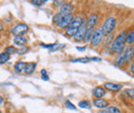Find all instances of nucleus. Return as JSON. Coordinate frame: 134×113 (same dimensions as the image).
I'll return each instance as SVG.
<instances>
[{"instance_id": "obj_37", "label": "nucleus", "mask_w": 134, "mask_h": 113, "mask_svg": "<svg viewBox=\"0 0 134 113\" xmlns=\"http://www.w3.org/2000/svg\"><path fill=\"white\" fill-rule=\"evenodd\" d=\"M2 103H3V99H2V98L0 97V105H1Z\"/></svg>"}, {"instance_id": "obj_8", "label": "nucleus", "mask_w": 134, "mask_h": 113, "mask_svg": "<svg viewBox=\"0 0 134 113\" xmlns=\"http://www.w3.org/2000/svg\"><path fill=\"white\" fill-rule=\"evenodd\" d=\"M74 10V6L71 4V3H68V2H65L61 8H60V14H62L63 16H66V15H71L72 11Z\"/></svg>"}, {"instance_id": "obj_28", "label": "nucleus", "mask_w": 134, "mask_h": 113, "mask_svg": "<svg viewBox=\"0 0 134 113\" xmlns=\"http://www.w3.org/2000/svg\"><path fill=\"white\" fill-rule=\"evenodd\" d=\"M65 106H66L68 109H71V110H75V109H76V107H75L70 101H66V102H65Z\"/></svg>"}, {"instance_id": "obj_22", "label": "nucleus", "mask_w": 134, "mask_h": 113, "mask_svg": "<svg viewBox=\"0 0 134 113\" xmlns=\"http://www.w3.org/2000/svg\"><path fill=\"white\" fill-rule=\"evenodd\" d=\"M62 16H63V15H62V14H60V13L56 14L55 16H53V24L57 25V24H58V23L60 22V20L62 19Z\"/></svg>"}, {"instance_id": "obj_24", "label": "nucleus", "mask_w": 134, "mask_h": 113, "mask_svg": "<svg viewBox=\"0 0 134 113\" xmlns=\"http://www.w3.org/2000/svg\"><path fill=\"white\" fill-rule=\"evenodd\" d=\"M28 50H29V49L27 46H23V47H20L17 49V53L18 55H25L28 52Z\"/></svg>"}, {"instance_id": "obj_29", "label": "nucleus", "mask_w": 134, "mask_h": 113, "mask_svg": "<svg viewBox=\"0 0 134 113\" xmlns=\"http://www.w3.org/2000/svg\"><path fill=\"white\" fill-rule=\"evenodd\" d=\"M126 94L128 95L129 98H131L132 100H134V88H128L126 91Z\"/></svg>"}, {"instance_id": "obj_25", "label": "nucleus", "mask_w": 134, "mask_h": 113, "mask_svg": "<svg viewBox=\"0 0 134 113\" xmlns=\"http://www.w3.org/2000/svg\"><path fill=\"white\" fill-rule=\"evenodd\" d=\"M46 2H47L46 0H33V1H31V3L34 4V5H36V6H41V5H43Z\"/></svg>"}, {"instance_id": "obj_16", "label": "nucleus", "mask_w": 134, "mask_h": 113, "mask_svg": "<svg viewBox=\"0 0 134 113\" xmlns=\"http://www.w3.org/2000/svg\"><path fill=\"white\" fill-rule=\"evenodd\" d=\"M95 32V27H87V33H86V37H85V41L86 42H90L93 35Z\"/></svg>"}, {"instance_id": "obj_32", "label": "nucleus", "mask_w": 134, "mask_h": 113, "mask_svg": "<svg viewBox=\"0 0 134 113\" xmlns=\"http://www.w3.org/2000/svg\"><path fill=\"white\" fill-rule=\"evenodd\" d=\"M53 3H54L56 6H62V5L64 4L63 1H53Z\"/></svg>"}, {"instance_id": "obj_21", "label": "nucleus", "mask_w": 134, "mask_h": 113, "mask_svg": "<svg viewBox=\"0 0 134 113\" xmlns=\"http://www.w3.org/2000/svg\"><path fill=\"white\" fill-rule=\"evenodd\" d=\"M106 112L107 113H121V110L116 107V106H108L106 108Z\"/></svg>"}, {"instance_id": "obj_20", "label": "nucleus", "mask_w": 134, "mask_h": 113, "mask_svg": "<svg viewBox=\"0 0 134 113\" xmlns=\"http://www.w3.org/2000/svg\"><path fill=\"white\" fill-rule=\"evenodd\" d=\"M79 107L83 108V109H90L91 108V104L88 101H81L79 103Z\"/></svg>"}, {"instance_id": "obj_31", "label": "nucleus", "mask_w": 134, "mask_h": 113, "mask_svg": "<svg viewBox=\"0 0 134 113\" xmlns=\"http://www.w3.org/2000/svg\"><path fill=\"white\" fill-rule=\"evenodd\" d=\"M65 45L64 44H57V43H55V45H54V47L51 49V51H55V50H57V49H62V47H64Z\"/></svg>"}, {"instance_id": "obj_2", "label": "nucleus", "mask_w": 134, "mask_h": 113, "mask_svg": "<svg viewBox=\"0 0 134 113\" xmlns=\"http://www.w3.org/2000/svg\"><path fill=\"white\" fill-rule=\"evenodd\" d=\"M133 58V53H132V47L128 46L126 49H124L121 53H119V56L116 59V65L117 66H123L124 64H127L128 62H130Z\"/></svg>"}, {"instance_id": "obj_5", "label": "nucleus", "mask_w": 134, "mask_h": 113, "mask_svg": "<svg viewBox=\"0 0 134 113\" xmlns=\"http://www.w3.org/2000/svg\"><path fill=\"white\" fill-rule=\"evenodd\" d=\"M74 17H75V16H73L72 14H71V15L63 16H62V19L60 20V22L56 25L57 28H58V29H67V28L70 26V24L72 23V21H73Z\"/></svg>"}, {"instance_id": "obj_1", "label": "nucleus", "mask_w": 134, "mask_h": 113, "mask_svg": "<svg viewBox=\"0 0 134 113\" xmlns=\"http://www.w3.org/2000/svg\"><path fill=\"white\" fill-rule=\"evenodd\" d=\"M126 36L127 33L121 32L117 37L113 40V42L110 43V51L115 52V53H121L126 46Z\"/></svg>"}, {"instance_id": "obj_10", "label": "nucleus", "mask_w": 134, "mask_h": 113, "mask_svg": "<svg viewBox=\"0 0 134 113\" xmlns=\"http://www.w3.org/2000/svg\"><path fill=\"white\" fill-rule=\"evenodd\" d=\"M92 94L96 99H102L106 95V91H105V88L103 86H96L95 88H93Z\"/></svg>"}, {"instance_id": "obj_19", "label": "nucleus", "mask_w": 134, "mask_h": 113, "mask_svg": "<svg viewBox=\"0 0 134 113\" xmlns=\"http://www.w3.org/2000/svg\"><path fill=\"white\" fill-rule=\"evenodd\" d=\"M126 43H128V44L134 43V31H130L129 33H127V36H126Z\"/></svg>"}, {"instance_id": "obj_39", "label": "nucleus", "mask_w": 134, "mask_h": 113, "mask_svg": "<svg viewBox=\"0 0 134 113\" xmlns=\"http://www.w3.org/2000/svg\"><path fill=\"white\" fill-rule=\"evenodd\" d=\"M0 113H1V112H0Z\"/></svg>"}, {"instance_id": "obj_23", "label": "nucleus", "mask_w": 134, "mask_h": 113, "mask_svg": "<svg viewBox=\"0 0 134 113\" xmlns=\"http://www.w3.org/2000/svg\"><path fill=\"white\" fill-rule=\"evenodd\" d=\"M113 34H109V35H105V37H104V45L105 46H107L108 45V41H109V43L110 42H113Z\"/></svg>"}, {"instance_id": "obj_6", "label": "nucleus", "mask_w": 134, "mask_h": 113, "mask_svg": "<svg viewBox=\"0 0 134 113\" xmlns=\"http://www.w3.org/2000/svg\"><path fill=\"white\" fill-rule=\"evenodd\" d=\"M29 30V27L26 25V24H18L16 25L13 29H12V33L15 35V36H24V34L28 32Z\"/></svg>"}, {"instance_id": "obj_9", "label": "nucleus", "mask_w": 134, "mask_h": 113, "mask_svg": "<svg viewBox=\"0 0 134 113\" xmlns=\"http://www.w3.org/2000/svg\"><path fill=\"white\" fill-rule=\"evenodd\" d=\"M103 87L109 92H119L122 90V85L121 84H117V83H113V82H105L103 84Z\"/></svg>"}, {"instance_id": "obj_13", "label": "nucleus", "mask_w": 134, "mask_h": 113, "mask_svg": "<svg viewBox=\"0 0 134 113\" xmlns=\"http://www.w3.org/2000/svg\"><path fill=\"white\" fill-rule=\"evenodd\" d=\"M93 104H94L95 107L100 108V109H103L105 107H108V101L107 100H104L103 98L102 99H95L93 101Z\"/></svg>"}, {"instance_id": "obj_12", "label": "nucleus", "mask_w": 134, "mask_h": 113, "mask_svg": "<svg viewBox=\"0 0 134 113\" xmlns=\"http://www.w3.org/2000/svg\"><path fill=\"white\" fill-rule=\"evenodd\" d=\"M28 42V39L25 37V36H16L14 38V43L15 45H18L20 47H23V46H26L25 44H27Z\"/></svg>"}, {"instance_id": "obj_4", "label": "nucleus", "mask_w": 134, "mask_h": 113, "mask_svg": "<svg viewBox=\"0 0 134 113\" xmlns=\"http://www.w3.org/2000/svg\"><path fill=\"white\" fill-rule=\"evenodd\" d=\"M103 39H104V34H103V31H102V29L100 27V28L95 29V32H94V35H93L90 43H91L92 46L96 47L103 41Z\"/></svg>"}, {"instance_id": "obj_3", "label": "nucleus", "mask_w": 134, "mask_h": 113, "mask_svg": "<svg viewBox=\"0 0 134 113\" xmlns=\"http://www.w3.org/2000/svg\"><path fill=\"white\" fill-rule=\"evenodd\" d=\"M116 25H117V20H116V17L110 16V17L106 19V21L104 22L103 26L101 27V29H102V31H103V34H104V35H109V34H111L113 31L115 30V28H116Z\"/></svg>"}, {"instance_id": "obj_36", "label": "nucleus", "mask_w": 134, "mask_h": 113, "mask_svg": "<svg viewBox=\"0 0 134 113\" xmlns=\"http://www.w3.org/2000/svg\"><path fill=\"white\" fill-rule=\"evenodd\" d=\"M2 29H3V25H2L1 23H0V32L2 31Z\"/></svg>"}, {"instance_id": "obj_15", "label": "nucleus", "mask_w": 134, "mask_h": 113, "mask_svg": "<svg viewBox=\"0 0 134 113\" xmlns=\"http://www.w3.org/2000/svg\"><path fill=\"white\" fill-rule=\"evenodd\" d=\"M36 66L37 64L35 63V62H30V63H27L26 65V68H25V73L26 74H28V75H30V74H32L34 71H35V69H36Z\"/></svg>"}, {"instance_id": "obj_34", "label": "nucleus", "mask_w": 134, "mask_h": 113, "mask_svg": "<svg viewBox=\"0 0 134 113\" xmlns=\"http://www.w3.org/2000/svg\"><path fill=\"white\" fill-rule=\"evenodd\" d=\"M76 49L80 50V51H83V50H86V46H83V47H79V46H77Z\"/></svg>"}, {"instance_id": "obj_18", "label": "nucleus", "mask_w": 134, "mask_h": 113, "mask_svg": "<svg viewBox=\"0 0 134 113\" xmlns=\"http://www.w3.org/2000/svg\"><path fill=\"white\" fill-rule=\"evenodd\" d=\"M9 58H10V55L9 53H7L6 51H2L0 53V65H3L5 64L6 62H8Z\"/></svg>"}, {"instance_id": "obj_26", "label": "nucleus", "mask_w": 134, "mask_h": 113, "mask_svg": "<svg viewBox=\"0 0 134 113\" xmlns=\"http://www.w3.org/2000/svg\"><path fill=\"white\" fill-rule=\"evenodd\" d=\"M5 51L7 52V53H17V49L15 47V46H8V47H6L5 49Z\"/></svg>"}, {"instance_id": "obj_7", "label": "nucleus", "mask_w": 134, "mask_h": 113, "mask_svg": "<svg viewBox=\"0 0 134 113\" xmlns=\"http://www.w3.org/2000/svg\"><path fill=\"white\" fill-rule=\"evenodd\" d=\"M86 33H87V23L85 22L84 24L79 28L77 32L74 36V39L77 41H85V37H86Z\"/></svg>"}, {"instance_id": "obj_35", "label": "nucleus", "mask_w": 134, "mask_h": 113, "mask_svg": "<svg viewBox=\"0 0 134 113\" xmlns=\"http://www.w3.org/2000/svg\"><path fill=\"white\" fill-rule=\"evenodd\" d=\"M98 113H107V112H106V109H101L100 111H98Z\"/></svg>"}, {"instance_id": "obj_17", "label": "nucleus", "mask_w": 134, "mask_h": 113, "mask_svg": "<svg viewBox=\"0 0 134 113\" xmlns=\"http://www.w3.org/2000/svg\"><path fill=\"white\" fill-rule=\"evenodd\" d=\"M26 65H27V63H25V62H23V61H20V62H17V63L15 64L14 68H15V70H16L17 73H21V72L25 71Z\"/></svg>"}, {"instance_id": "obj_11", "label": "nucleus", "mask_w": 134, "mask_h": 113, "mask_svg": "<svg viewBox=\"0 0 134 113\" xmlns=\"http://www.w3.org/2000/svg\"><path fill=\"white\" fill-rule=\"evenodd\" d=\"M99 21V16L97 14H91L87 20V27H95Z\"/></svg>"}, {"instance_id": "obj_27", "label": "nucleus", "mask_w": 134, "mask_h": 113, "mask_svg": "<svg viewBox=\"0 0 134 113\" xmlns=\"http://www.w3.org/2000/svg\"><path fill=\"white\" fill-rule=\"evenodd\" d=\"M40 73H41V78H42V80H46V81L49 80V75L47 74V71H46L44 69H42V70L40 71Z\"/></svg>"}, {"instance_id": "obj_33", "label": "nucleus", "mask_w": 134, "mask_h": 113, "mask_svg": "<svg viewBox=\"0 0 134 113\" xmlns=\"http://www.w3.org/2000/svg\"><path fill=\"white\" fill-rule=\"evenodd\" d=\"M130 72L134 75V61L131 63V65H130Z\"/></svg>"}, {"instance_id": "obj_38", "label": "nucleus", "mask_w": 134, "mask_h": 113, "mask_svg": "<svg viewBox=\"0 0 134 113\" xmlns=\"http://www.w3.org/2000/svg\"><path fill=\"white\" fill-rule=\"evenodd\" d=\"M132 53H133V58H134V47L132 49Z\"/></svg>"}, {"instance_id": "obj_30", "label": "nucleus", "mask_w": 134, "mask_h": 113, "mask_svg": "<svg viewBox=\"0 0 134 113\" xmlns=\"http://www.w3.org/2000/svg\"><path fill=\"white\" fill-rule=\"evenodd\" d=\"M54 45H55V43H51V44H46V43H40V46H41V47H43V49H52L53 47H54Z\"/></svg>"}, {"instance_id": "obj_14", "label": "nucleus", "mask_w": 134, "mask_h": 113, "mask_svg": "<svg viewBox=\"0 0 134 113\" xmlns=\"http://www.w3.org/2000/svg\"><path fill=\"white\" fill-rule=\"evenodd\" d=\"M91 61L100 62L101 59L100 58H89V57H86V58H80V59L72 60L71 62H72V63H88V62H91Z\"/></svg>"}]
</instances>
